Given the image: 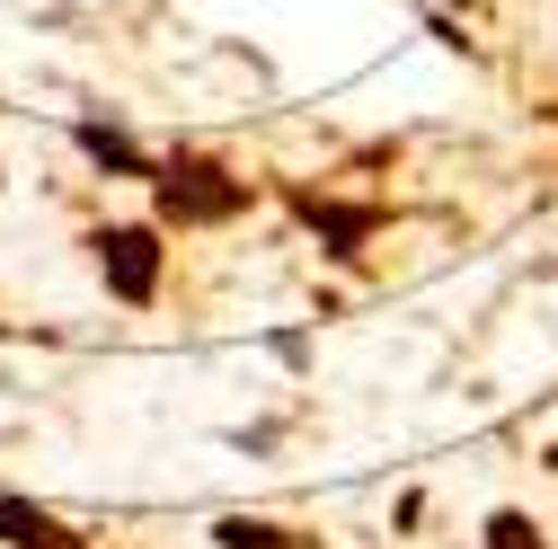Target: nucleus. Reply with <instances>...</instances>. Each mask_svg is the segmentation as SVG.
Listing matches in <instances>:
<instances>
[{"instance_id": "obj_5", "label": "nucleus", "mask_w": 558, "mask_h": 549, "mask_svg": "<svg viewBox=\"0 0 558 549\" xmlns=\"http://www.w3.org/2000/svg\"><path fill=\"white\" fill-rule=\"evenodd\" d=\"M72 143H81V151H89L98 169H116V178H151V160L133 151V143H124L116 124H72Z\"/></svg>"}, {"instance_id": "obj_2", "label": "nucleus", "mask_w": 558, "mask_h": 549, "mask_svg": "<svg viewBox=\"0 0 558 549\" xmlns=\"http://www.w3.org/2000/svg\"><path fill=\"white\" fill-rule=\"evenodd\" d=\"M89 266H98V284H107L116 302H133V310H143V302L160 293V231H143V222L89 231Z\"/></svg>"}, {"instance_id": "obj_1", "label": "nucleus", "mask_w": 558, "mask_h": 549, "mask_svg": "<svg viewBox=\"0 0 558 549\" xmlns=\"http://www.w3.org/2000/svg\"><path fill=\"white\" fill-rule=\"evenodd\" d=\"M151 195H160V222H178V231H214V222L248 213V178L195 160V151H178L169 169H151Z\"/></svg>"}, {"instance_id": "obj_7", "label": "nucleus", "mask_w": 558, "mask_h": 549, "mask_svg": "<svg viewBox=\"0 0 558 549\" xmlns=\"http://www.w3.org/2000/svg\"><path fill=\"white\" fill-rule=\"evenodd\" d=\"M487 549H549V540H541V523H532V514H514V505H506V514H487Z\"/></svg>"}, {"instance_id": "obj_6", "label": "nucleus", "mask_w": 558, "mask_h": 549, "mask_svg": "<svg viewBox=\"0 0 558 549\" xmlns=\"http://www.w3.org/2000/svg\"><path fill=\"white\" fill-rule=\"evenodd\" d=\"M214 540H222V549H293V532H275V523H257V514L214 523Z\"/></svg>"}, {"instance_id": "obj_3", "label": "nucleus", "mask_w": 558, "mask_h": 549, "mask_svg": "<svg viewBox=\"0 0 558 549\" xmlns=\"http://www.w3.org/2000/svg\"><path fill=\"white\" fill-rule=\"evenodd\" d=\"M293 213L319 231L328 257H364V240L381 231V204H328V195H311V186H293Z\"/></svg>"}, {"instance_id": "obj_4", "label": "nucleus", "mask_w": 558, "mask_h": 549, "mask_svg": "<svg viewBox=\"0 0 558 549\" xmlns=\"http://www.w3.org/2000/svg\"><path fill=\"white\" fill-rule=\"evenodd\" d=\"M0 540H10V549H81V532H62L45 505H27L10 488H0Z\"/></svg>"}]
</instances>
